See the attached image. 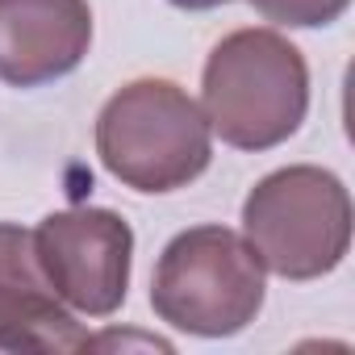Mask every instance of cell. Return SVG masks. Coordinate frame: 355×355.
<instances>
[{"label":"cell","mask_w":355,"mask_h":355,"mask_svg":"<svg viewBox=\"0 0 355 355\" xmlns=\"http://www.w3.org/2000/svg\"><path fill=\"white\" fill-rule=\"evenodd\" d=\"M201 113L234 150H272L288 142L309 113L305 55L280 30L226 34L201 71Z\"/></svg>","instance_id":"6da1fadb"},{"label":"cell","mask_w":355,"mask_h":355,"mask_svg":"<svg viewBox=\"0 0 355 355\" xmlns=\"http://www.w3.org/2000/svg\"><path fill=\"white\" fill-rule=\"evenodd\" d=\"M96 155L134 193L189 189L214 159L201 101L171 80H130L96 113Z\"/></svg>","instance_id":"7a4b0ae2"},{"label":"cell","mask_w":355,"mask_h":355,"mask_svg":"<svg viewBox=\"0 0 355 355\" xmlns=\"http://www.w3.org/2000/svg\"><path fill=\"white\" fill-rule=\"evenodd\" d=\"M268 272L243 230L193 226L159 255L150 276V309L171 330L197 338H230L263 309Z\"/></svg>","instance_id":"3957f363"},{"label":"cell","mask_w":355,"mask_h":355,"mask_svg":"<svg viewBox=\"0 0 355 355\" xmlns=\"http://www.w3.org/2000/svg\"><path fill=\"white\" fill-rule=\"evenodd\" d=\"M243 239L263 272L280 280H322L351 247V193L326 167H280L247 193Z\"/></svg>","instance_id":"277c9868"},{"label":"cell","mask_w":355,"mask_h":355,"mask_svg":"<svg viewBox=\"0 0 355 355\" xmlns=\"http://www.w3.org/2000/svg\"><path fill=\"white\" fill-rule=\"evenodd\" d=\"M34 251L71 313L109 318L121 309L134 268V230L121 214L101 205L46 214L34 230Z\"/></svg>","instance_id":"5b68a950"},{"label":"cell","mask_w":355,"mask_h":355,"mask_svg":"<svg viewBox=\"0 0 355 355\" xmlns=\"http://www.w3.org/2000/svg\"><path fill=\"white\" fill-rule=\"evenodd\" d=\"M88 330L51 288L34 230L17 222H0V351H38V355H71L88 351Z\"/></svg>","instance_id":"8992f818"},{"label":"cell","mask_w":355,"mask_h":355,"mask_svg":"<svg viewBox=\"0 0 355 355\" xmlns=\"http://www.w3.org/2000/svg\"><path fill=\"white\" fill-rule=\"evenodd\" d=\"M88 0H0V80L5 84H55L88 59Z\"/></svg>","instance_id":"52a82bcc"},{"label":"cell","mask_w":355,"mask_h":355,"mask_svg":"<svg viewBox=\"0 0 355 355\" xmlns=\"http://www.w3.org/2000/svg\"><path fill=\"white\" fill-rule=\"evenodd\" d=\"M247 5L272 21V26H288V30H322L334 26L351 0H247Z\"/></svg>","instance_id":"ba28073f"},{"label":"cell","mask_w":355,"mask_h":355,"mask_svg":"<svg viewBox=\"0 0 355 355\" xmlns=\"http://www.w3.org/2000/svg\"><path fill=\"white\" fill-rule=\"evenodd\" d=\"M175 9H189V13H205V9H218V5H230V0H167Z\"/></svg>","instance_id":"9c48e42d"}]
</instances>
